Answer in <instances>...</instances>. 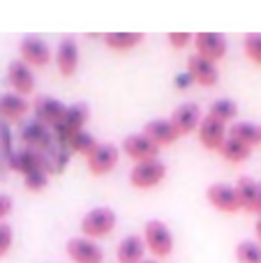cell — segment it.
Wrapping results in <instances>:
<instances>
[{"label":"cell","mask_w":261,"mask_h":263,"mask_svg":"<svg viewBox=\"0 0 261 263\" xmlns=\"http://www.w3.org/2000/svg\"><path fill=\"white\" fill-rule=\"evenodd\" d=\"M141 236H143V242H146V250L157 261L171 256V252H174V233H171V229L162 219H148L143 224Z\"/></svg>","instance_id":"obj_1"},{"label":"cell","mask_w":261,"mask_h":263,"mask_svg":"<svg viewBox=\"0 0 261 263\" xmlns=\"http://www.w3.org/2000/svg\"><path fill=\"white\" fill-rule=\"evenodd\" d=\"M116 213L106 205H97V208H90L86 215L81 217V233L90 240H97V238L109 236L116 229Z\"/></svg>","instance_id":"obj_2"},{"label":"cell","mask_w":261,"mask_h":263,"mask_svg":"<svg viewBox=\"0 0 261 263\" xmlns=\"http://www.w3.org/2000/svg\"><path fill=\"white\" fill-rule=\"evenodd\" d=\"M166 176V164L160 157L153 159H141V162H134V166L129 168V182L139 190H148V187H155L164 180Z\"/></svg>","instance_id":"obj_3"},{"label":"cell","mask_w":261,"mask_h":263,"mask_svg":"<svg viewBox=\"0 0 261 263\" xmlns=\"http://www.w3.org/2000/svg\"><path fill=\"white\" fill-rule=\"evenodd\" d=\"M88 116H90V109H88L86 102H74V104L67 106L63 120L55 125V136H58V143L67 145V141L72 139L74 134L83 132V125H86Z\"/></svg>","instance_id":"obj_4"},{"label":"cell","mask_w":261,"mask_h":263,"mask_svg":"<svg viewBox=\"0 0 261 263\" xmlns=\"http://www.w3.org/2000/svg\"><path fill=\"white\" fill-rule=\"evenodd\" d=\"M65 252L74 263H104V250L97 245V240H90L86 236L69 238Z\"/></svg>","instance_id":"obj_5"},{"label":"cell","mask_w":261,"mask_h":263,"mask_svg":"<svg viewBox=\"0 0 261 263\" xmlns=\"http://www.w3.org/2000/svg\"><path fill=\"white\" fill-rule=\"evenodd\" d=\"M18 53L23 63H28L30 67H42L51 60V46L40 35H23L18 42Z\"/></svg>","instance_id":"obj_6"},{"label":"cell","mask_w":261,"mask_h":263,"mask_svg":"<svg viewBox=\"0 0 261 263\" xmlns=\"http://www.w3.org/2000/svg\"><path fill=\"white\" fill-rule=\"evenodd\" d=\"M123 153L132 157L134 162H141V159L160 157V145L143 132H134V134H127L123 139Z\"/></svg>","instance_id":"obj_7"},{"label":"cell","mask_w":261,"mask_h":263,"mask_svg":"<svg viewBox=\"0 0 261 263\" xmlns=\"http://www.w3.org/2000/svg\"><path fill=\"white\" fill-rule=\"evenodd\" d=\"M194 46H197V53H201L203 58L208 60H220L227 55V37L222 32L215 30H201V32H194Z\"/></svg>","instance_id":"obj_8"},{"label":"cell","mask_w":261,"mask_h":263,"mask_svg":"<svg viewBox=\"0 0 261 263\" xmlns=\"http://www.w3.org/2000/svg\"><path fill=\"white\" fill-rule=\"evenodd\" d=\"M197 134H199V141H201L203 148L220 150V145L225 143V139L229 136V127H227V123H222V120L213 118L211 114H206L201 118V123H199Z\"/></svg>","instance_id":"obj_9"},{"label":"cell","mask_w":261,"mask_h":263,"mask_svg":"<svg viewBox=\"0 0 261 263\" xmlns=\"http://www.w3.org/2000/svg\"><path fill=\"white\" fill-rule=\"evenodd\" d=\"M206 199L211 201L213 208H217L220 213H236L240 210V201L236 194L234 185H227V182H213L206 190Z\"/></svg>","instance_id":"obj_10"},{"label":"cell","mask_w":261,"mask_h":263,"mask_svg":"<svg viewBox=\"0 0 261 263\" xmlns=\"http://www.w3.org/2000/svg\"><path fill=\"white\" fill-rule=\"evenodd\" d=\"M118 157H120V150L116 148L114 143H100L86 157L88 171L95 173V176H104V173H109L111 168L118 164Z\"/></svg>","instance_id":"obj_11"},{"label":"cell","mask_w":261,"mask_h":263,"mask_svg":"<svg viewBox=\"0 0 261 263\" xmlns=\"http://www.w3.org/2000/svg\"><path fill=\"white\" fill-rule=\"evenodd\" d=\"M9 166L14 168V171H21L23 176H28V173H35V171H53L49 164V159L44 157L42 153H37V150H18V153H12V157H9Z\"/></svg>","instance_id":"obj_12"},{"label":"cell","mask_w":261,"mask_h":263,"mask_svg":"<svg viewBox=\"0 0 261 263\" xmlns=\"http://www.w3.org/2000/svg\"><path fill=\"white\" fill-rule=\"evenodd\" d=\"M7 81H9V86L14 88V92L28 95V92H32V88H35V74H32L30 65L23 63L21 58H16L7 65Z\"/></svg>","instance_id":"obj_13"},{"label":"cell","mask_w":261,"mask_h":263,"mask_svg":"<svg viewBox=\"0 0 261 263\" xmlns=\"http://www.w3.org/2000/svg\"><path fill=\"white\" fill-rule=\"evenodd\" d=\"M188 72L201 86H215L217 79H220V69H217L215 60L203 58L201 53H192L188 58Z\"/></svg>","instance_id":"obj_14"},{"label":"cell","mask_w":261,"mask_h":263,"mask_svg":"<svg viewBox=\"0 0 261 263\" xmlns=\"http://www.w3.org/2000/svg\"><path fill=\"white\" fill-rule=\"evenodd\" d=\"M32 109H35V118L40 120V123L55 127V125L63 120L65 111H67V104L55 100V97H51V95H42L35 100V106H32Z\"/></svg>","instance_id":"obj_15"},{"label":"cell","mask_w":261,"mask_h":263,"mask_svg":"<svg viewBox=\"0 0 261 263\" xmlns=\"http://www.w3.org/2000/svg\"><path fill=\"white\" fill-rule=\"evenodd\" d=\"M55 65L65 77H72L79 67V44L72 35H65L55 49Z\"/></svg>","instance_id":"obj_16"},{"label":"cell","mask_w":261,"mask_h":263,"mask_svg":"<svg viewBox=\"0 0 261 263\" xmlns=\"http://www.w3.org/2000/svg\"><path fill=\"white\" fill-rule=\"evenodd\" d=\"M171 123L178 129V134H190L199 127L201 123V111L194 102H185V104H178L171 114Z\"/></svg>","instance_id":"obj_17"},{"label":"cell","mask_w":261,"mask_h":263,"mask_svg":"<svg viewBox=\"0 0 261 263\" xmlns=\"http://www.w3.org/2000/svg\"><path fill=\"white\" fill-rule=\"evenodd\" d=\"M116 259L118 263H141L146 261V242L143 236H125L116 247Z\"/></svg>","instance_id":"obj_18"},{"label":"cell","mask_w":261,"mask_h":263,"mask_svg":"<svg viewBox=\"0 0 261 263\" xmlns=\"http://www.w3.org/2000/svg\"><path fill=\"white\" fill-rule=\"evenodd\" d=\"M143 134H148L153 141H155L157 145H169V143H174L176 139H178V129L174 127V123H171V118H153V120H148L146 125H143Z\"/></svg>","instance_id":"obj_19"},{"label":"cell","mask_w":261,"mask_h":263,"mask_svg":"<svg viewBox=\"0 0 261 263\" xmlns=\"http://www.w3.org/2000/svg\"><path fill=\"white\" fill-rule=\"evenodd\" d=\"M21 139L28 143V148L30 150H46L51 148V134L49 129H46L44 123H40V120H30V123H26L21 127Z\"/></svg>","instance_id":"obj_20"},{"label":"cell","mask_w":261,"mask_h":263,"mask_svg":"<svg viewBox=\"0 0 261 263\" xmlns=\"http://www.w3.org/2000/svg\"><path fill=\"white\" fill-rule=\"evenodd\" d=\"M236 194H238V201H240V208L248 210V213H254L257 208V192H259V182L250 176H240L236 180Z\"/></svg>","instance_id":"obj_21"},{"label":"cell","mask_w":261,"mask_h":263,"mask_svg":"<svg viewBox=\"0 0 261 263\" xmlns=\"http://www.w3.org/2000/svg\"><path fill=\"white\" fill-rule=\"evenodd\" d=\"M102 40L116 51H125V49H132V46L141 44L143 42V32L141 30H111L104 32Z\"/></svg>","instance_id":"obj_22"},{"label":"cell","mask_w":261,"mask_h":263,"mask_svg":"<svg viewBox=\"0 0 261 263\" xmlns=\"http://www.w3.org/2000/svg\"><path fill=\"white\" fill-rule=\"evenodd\" d=\"M28 111V102L18 92H3L0 95V116L7 120H18Z\"/></svg>","instance_id":"obj_23"},{"label":"cell","mask_w":261,"mask_h":263,"mask_svg":"<svg viewBox=\"0 0 261 263\" xmlns=\"http://www.w3.org/2000/svg\"><path fill=\"white\" fill-rule=\"evenodd\" d=\"M229 136H234L240 143L252 148V145L261 143V125H254L250 120H236V123L229 125Z\"/></svg>","instance_id":"obj_24"},{"label":"cell","mask_w":261,"mask_h":263,"mask_svg":"<svg viewBox=\"0 0 261 263\" xmlns=\"http://www.w3.org/2000/svg\"><path fill=\"white\" fill-rule=\"evenodd\" d=\"M208 114H211L213 118L222 120V123H229V120H234L236 114H238V104H236L231 97H217V100L211 102Z\"/></svg>","instance_id":"obj_25"},{"label":"cell","mask_w":261,"mask_h":263,"mask_svg":"<svg viewBox=\"0 0 261 263\" xmlns=\"http://www.w3.org/2000/svg\"><path fill=\"white\" fill-rule=\"evenodd\" d=\"M220 153L225 159H229V162H243V159L250 157V153H252V148L245 143H240L238 139H234V136H227L225 143L220 145Z\"/></svg>","instance_id":"obj_26"},{"label":"cell","mask_w":261,"mask_h":263,"mask_svg":"<svg viewBox=\"0 0 261 263\" xmlns=\"http://www.w3.org/2000/svg\"><path fill=\"white\" fill-rule=\"evenodd\" d=\"M234 254L238 263H261V245L257 240H240Z\"/></svg>","instance_id":"obj_27"},{"label":"cell","mask_w":261,"mask_h":263,"mask_svg":"<svg viewBox=\"0 0 261 263\" xmlns=\"http://www.w3.org/2000/svg\"><path fill=\"white\" fill-rule=\"evenodd\" d=\"M97 145H100V143H97L95 136L88 134V132L83 129V132H79V134H74L72 139L67 141V145H65V148L74 150V153H81V155H86V157H88V155H90Z\"/></svg>","instance_id":"obj_28"},{"label":"cell","mask_w":261,"mask_h":263,"mask_svg":"<svg viewBox=\"0 0 261 263\" xmlns=\"http://www.w3.org/2000/svg\"><path fill=\"white\" fill-rule=\"evenodd\" d=\"M243 46H245V53L257 65H261V32H248L243 40Z\"/></svg>","instance_id":"obj_29"},{"label":"cell","mask_w":261,"mask_h":263,"mask_svg":"<svg viewBox=\"0 0 261 263\" xmlns=\"http://www.w3.org/2000/svg\"><path fill=\"white\" fill-rule=\"evenodd\" d=\"M23 185L30 192H42L46 185H49V171H35L23 176Z\"/></svg>","instance_id":"obj_30"},{"label":"cell","mask_w":261,"mask_h":263,"mask_svg":"<svg viewBox=\"0 0 261 263\" xmlns=\"http://www.w3.org/2000/svg\"><path fill=\"white\" fill-rule=\"evenodd\" d=\"M12 242H14V229L7 222H0V259L7 256V252L12 250Z\"/></svg>","instance_id":"obj_31"},{"label":"cell","mask_w":261,"mask_h":263,"mask_svg":"<svg viewBox=\"0 0 261 263\" xmlns=\"http://www.w3.org/2000/svg\"><path fill=\"white\" fill-rule=\"evenodd\" d=\"M166 40H169V44L174 46V49H183L185 44L194 42V35L192 32H185V30H171L169 35H166Z\"/></svg>","instance_id":"obj_32"},{"label":"cell","mask_w":261,"mask_h":263,"mask_svg":"<svg viewBox=\"0 0 261 263\" xmlns=\"http://www.w3.org/2000/svg\"><path fill=\"white\" fill-rule=\"evenodd\" d=\"M12 208H14L12 196H9V194H0V222H5V217L12 213Z\"/></svg>","instance_id":"obj_33"},{"label":"cell","mask_w":261,"mask_h":263,"mask_svg":"<svg viewBox=\"0 0 261 263\" xmlns=\"http://www.w3.org/2000/svg\"><path fill=\"white\" fill-rule=\"evenodd\" d=\"M192 81H194V79H192V74H190L188 69H185V72H180V74H176V86H178V88H188Z\"/></svg>","instance_id":"obj_34"},{"label":"cell","mask_w":261,"mask_h":263,"mask_svg":"<svg viewBox=\"0 0 261 263\" xmlns=\"http://www.w3.org/2000/svg\"><path fill=\"white\" fill-rule=\"evenodd\" d=\"M254 213L261 217V182H259V192H257V208H254Z\"/></svg>","instance_id":"obj_35"},{"label":"cell","mask_w":261,"mask_h":263,"mask_svg":"<svg viewBox=\"0 0 261 263\" xmlns=\"http://www.w3.org/2000/svg\"><path fill=\"white\" fill-rule=\"evenodd\" d=\"M254 233H257V242L261 245V217L257 219V224H254Z\"/></svg>","instance_id":"obj_36"},{"label":"cell","mask_w":261,"mask_h":263,"mask_svg":"<svg viewBox=\"0 0 261 263\" xmlns=\"http://www.w3.org/2000/svg\"><path fill=\"white\" fill-rule=\"evenodd\" d=\"M141 263H157V259H146V261H141Z\"/></svg>","instance_id":"obj_37"}]
</instances>
